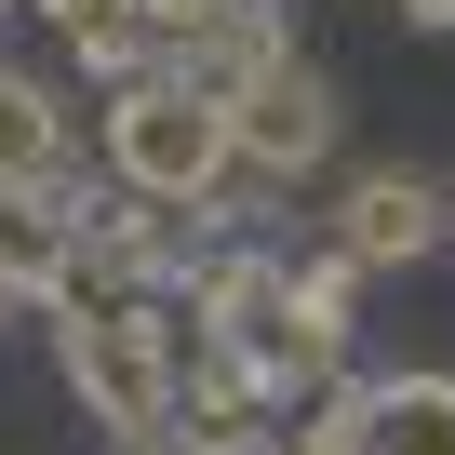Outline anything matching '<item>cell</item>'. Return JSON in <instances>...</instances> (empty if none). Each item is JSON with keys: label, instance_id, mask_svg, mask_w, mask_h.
<instances>
[{"label": "cell", "instance_id": "cell-2", "mask_svg": "<svg viewBox=\"0 0 455 455\" xmlns=\"http://www.w3.org/2000/svg\"><path fill=\"white\" fill-rule=\"evenodd\" d=\"M54 362H68V388H81L121 442H148V428L174 415V348H161L148 308H68V322H54Z\"/></svg>", "mask_w": 455, "mask_h": 455}, {"label": "cell", "instance_id": "cell-6", "mask_svg": "<svg viewBox=\"0 0 455 455\" xmlns=\"http://www.w3.org/2000/svg\"><path fill=\"white\" fill-rule=\"evenodd\" d=\"M348 455H455V375H375Z\"/></svg>", "mask_w": 455, "mask_h": 455}, {"label": "cell", "instance_id": "cell-4", "mask_svg": "<svg viewBox=\"0 0 455 455\" xmlns=\"http://www.w3.org/2000/svg\"><path fill=\"white\" fill-rule=\"evenodd\" d=\"M442 228H455V201H442L415 161H375V174H348V201H335V242H348L362 268H415Z\"/></svg>", "mask_w": 455, "mask_h": 455}, {"label": "cell", "instance_id": "cell-5", "mask_svg": "<svg viewBox=\"0 0 455 455\" xmlns=\"http://www.w3.org/2000/svg\"><path fill=\"white\" fill-rule=\"evenodd\" d=\"M68 268H81L68 188H54V174H0V282H14V295H54Z\"/></svg>", "mask_w": 455, "mask_h": 455}, {"label": "cell", "instance_id": "cell-1", "mask_svg": "<svg viewBox=\"0 0 455 455\" xmlns=\"http://www.w3.org/2000/svg\"><path fill=\"white\" fill-rule=\"evenodd\" d=\"M108 161L134 174V201H214L242 174V134H228V94L201 68H134L108 108Z\"/></svg>", "mask_w": 455, "mask_h": 455}, {"label": "cell", "instance_id": "cell-3", "mask_svg": "<svg viewBox=\"0 0 455 455\" xmlns=\"http://www.w3.org/2000/svg\"><path fill=\"white\" fill-rule=\"evenodd\" d=\"M228 134H242V174H308L322 148H335V94H322V68H255L242 94H228Z\"/></svg>", "mask_w": 455, "mask_h": 455}, {"label": "cell", "instance_id": "cell-8", "mask_svg": "<svg viewBox=\"0 0 455 455\" xmlns=\"http://www.w3.org/2000/svg\"><path fill=\"white\" fill-rule=\"evenodd\" d=\"M348 442H362V388H335V375H308V415L268 428V455H348Z\"/></svg>", "mask_w": 455, "mask_h": 455}, {"label": "cell", "instance_id": "cell-9", "mask_svg": "<svg viewBox=\"0 0 455 455\" xmlns=\"http://www.w3.org/2000/svg\"><path fill=\"white\" fill-rule=\"evenodd\" d=\"M388 14H402V28H455V0H388Z\"/></svg>", "mask_w": 455, "mask_h": 455}, {"label": "cell", "instance_id": "cell-7", "mask_svg": "<svg viewBox=\"0 0 455 455\" xmlns=\"http://www.w3.org/2000/svg\"><path fill=\"white\" fill-rule=\"evenodd\" d=\"M54 161H68V121H54V94L0 68V174H54Z\"/></svg>", "mask_w": 455, "mask_h": 455}, {"label": "cell", "instance_id": "cell-10", "mask_svg": "<svg viewBox=\"0 0 455 455\" xmlns=\"http://www.w3.org/2000/svg\"><path fill=\"white\" fill-rule=\"evenodd\" d=\"M0 308H14V282H0Z\"/></svg>", "mask_w": 455, "mask_h": 455}]
</instances>
